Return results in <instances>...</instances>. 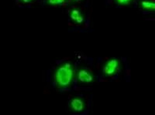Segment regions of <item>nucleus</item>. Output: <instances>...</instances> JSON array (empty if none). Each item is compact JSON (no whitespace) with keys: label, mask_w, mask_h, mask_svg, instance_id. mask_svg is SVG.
Instances as JSON below:
<instances>
[{"label":"nucleus","mask_w":155,"mask_h":115,"mask_svg":"<svg viewBox=\"0 0 155 115\" xmlns=\"http://www.w3.org/2000/svg\"><path fill=\"white\" fill-rule=\"evenodd\" d=\"M36 0H19L20 3L23 5H27V4L32 3V2H35Z\"/></svg>","instance_id":"obj_9"},{"label":"nucleus","mask_w":155,"mask_h":115,"mask_svg":"<svg viewBox=\"0 0 155 115\" xmlns=\"http://www.w3.org/2000/svg\"><path fill=\"white\" fill-rule=\"evenodd\" d=\"M68 0H46V5L49 6H59L64 5Z\"/></svg>","instance_id":"obj_7"},{"label":"nucleus","mask_w":155,"mask_h":115,"mask_svg":"<svg viewBox=\"0 0 155 115\" xmlns=\"http://www.w3.org/2000/svg\"><path fill=\"white\" fill-rule=\"evenodd\" d=\"M70 1H72V2H81L82 0H70Z\"/></svg>","instance_id":"obj_10"},{"label":"nucleus","mask_w":155,"mask_h":115,"mask_svg":"<svg viewBox=\"0 0 155 115\" xmlns=\"http://www.w3.org/2000/svg\"><path fill=\"white\" fill-rule=\"evenodd\" d=\"M75 77L74 66L71 62L66 61L61 63L54 73V85L58 89H65L72 85Z\"/></svg>","instance_id":"obj_1"},{"label":"nucleus","mask_w":155,"mask_h":115,"mask_svg":"<svg viewBox=\"0 0 155 115\" xmlns=\"http://www.w3.org/2000/svg\"><path fill=\"white\" fill-rule=\"evenodd\" d=\"M115 3L120 6H126V5H130L134 0H113Z\"/></svg>","instance_id":"obj_8"},{"label":"nucleus","mask_w":155,"mask_h":115,"mask_svg":"<svg viewBox=\"0 0 155 115\" xmlns=\"http://www.w3.org/2000/svg\"><path fill=\"white\" fill-rule=\"evenodd\" d=\"M69 17H70L71 21L76 25L83 24L85 20V14L83 13L81 9H78V8H72L70 9Z\"/></svg>","instance_id":"obj_5"},{"label":"nucleus","mask_w":155,"mask_h":115,"mask_svg":"<svg viewBox=\"0 0 155 115\" xmlns=\"http://www.w3.org/2000/svg\"><path fill=\"white\" fill-rule=\"evenodd\" d=\"M87 104L85 100L79 96H74L70 100L68 108L71 113H81L86 110Z\"/></svg>","instance_id":"obj_3"},{"label":"nucleus","mask_w":155,"mask_h":115,"mask_svg":"<svg viewBox=\"0 0 155 115\" xmlns=\"http://www.w3.org/2000/svg\"><path fill=\"white\" fill-rule=\"evenodd\" d=\"M138 6L140 9L145 12H154L155 2L154 0H139Z\"/></svg>","instance_id":"obj_6"},{"label":"nucleus","mask_w":155,"mask_h":115,"mask_svg":"<svg viewBox=\"0 0 155 115\" xmlns=\"http://www.w3.org/2000/svg\"><path fill=\"white\" fill-rule=\"evenodd\" d=\"M121 69V62L118 58H111L105 62L102 66V74L105 77H113Z\"/></svg>","instance_id":"obj_2"},{"label":"nucleus","mask_w":155,"mask_h":115,"mask_svg":"<svg viewBox=\"0 0 155 115\" xmlns=\"http://www.w3.org/2000/svg\"><path fill=\"white\" fill-rule=\"evenodd\" d=\"M75 75L78 82L81 83V84H92L95 81V77H94L93 73L88 69L84 68V67L78 69V71L76 72Z\"/></svg>","instance_id":"obj_4"}]
</instances>
